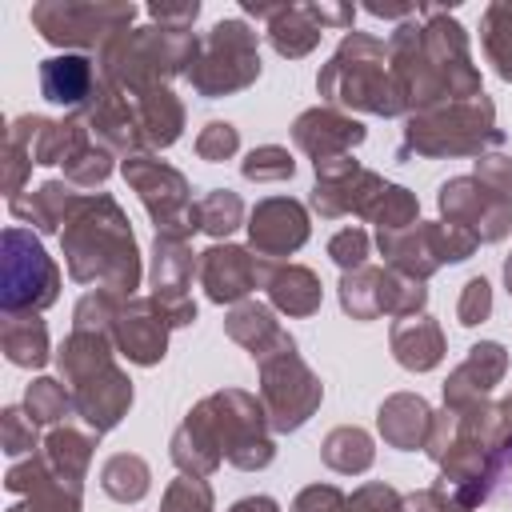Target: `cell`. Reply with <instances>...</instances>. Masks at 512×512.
I'll return each mask as SVG.
<instances>
[{"label":"cell","instance_id":"1","mask_svg":"<svg viewBox=\"0 0 512 512\" xmlns=\"http://www.w3.org/2000/svg\"><path fill=\"white\" fill-rule=\"evenodd\" d=\"M64 264L76 284H96L116 296H132L140 284V252L120 204L104 192H84L80 208L68 216L64 232Z\"/></svg>","mask_w":512,"mask_h":512},{"label":"cell","instance_id":"2","mask_svg":"<svg viewBox=\"0 0 512 512\" xmlns=\"http://www.w3.org/2000/svg\"><path fill=\"white\" fill-rule=\"evenodd\" d=\"M200 52V36L192 28H128L120 36H112L100 48V80L136 96L148 88H168L172 76L188 72L196 64Z\"/></svg>","mask_w":512,"mask_h":512},{"label":"cell","instance_id":"3","mask_svg":"<svg viewBox=\"0 0 512 512\" xmlns=\"http://www.w3.org/2000/svg\"><path fill=\"white\" fill-rule=\"evenodd\" d=\"M316 88L328 100V108H356L372 116L408 112L388 68V44L368 32H348L340 40L332 60L320 68Z\"/></svg>","mask_w":512,"mask_h":512},{"label":"cell","instance_id":"4","mask_svg":"<svg viewBox=\"0 0 512 512\" xmlns=\"http://www.w3.org/2000/svg\"><path fill=\"white\" fill-rule=\"evenodd\" d=\"M492 144H504V132L496 128L492 100L480 92L472 100L412 112L404 120L400 156H484V148Z\"/></svg>","mask_w":512,"mask_h":512},{"label":"cell","instance_id":"5","mask_svg":"<svg viewBox=\"0 0 512 512\" xmlns=\"http://www.w3.org/2000/svg\"><path fill=\"white\" fill-rule=\"evenodd\" d=\"M192 416L208 428V436L216 440V448L228 464H236L244 472L272 464L276 444L268 436V412L256 396H248L240 388H224V392L204 396L192 408Z\"/></svg>","mask_w":512,"mask_h":512},{"label":"cell","instance_id":"6","mask_svg":"<svg viewBox=\"0 0 512 512\" xmlns=\"http://www.w3.org/2000/svg\"><path fill=\"white\" fill-rule=\"evenodd\" d=\"M256 364H260V404L268 412V428L272 432H296L320 408V396H324L320 376L300 360L296 340L288 332Z\"/></svg>","mask_w":512,"mask_h":512},{"label":"cell","instance_id":"7","mask_svg":"<svg viewBox=\"0 0 512 512\" xmlns=\"http://www.w3.org/2000/svg\"><path fill=\"white\" fill-rule=\"evenodd\" d=\"M256 76H260V44L244 20H220L212 24V32L200 36L196 64L188 68V80L200 96L216 100V96L240 92Z\"/></svg>","mask_w":512,"mask_h":512},{"label":"cell","instance_id":"8","mask_svg":"<svg viewBox=\"0 0 512 512\" xmlns=\"http://www.w3.org/2000/svg\"><path fill=\"white\" fill-rule=\"evenodd\" d=\"M136 4L128 0H40L32 4V24L48 44L60 48H104L112 36L128 32Z\"/></svg>","mask_w":512,"mask_h":512},{"label":"cell","instance_id":"9","mask_svg":"<svg viewBox=\"0 0 512 512\" xmlns=\"http://www.w3.org/2000/svg\"><path fill=\"white\" fill-rule=\"evenodd\" d=\"M60 296V268L40 248V240L24 228H4V284L0 308L4 316L40 312Z\"/></svg>","mask_w":512,"mask_h":512},{"label":"cell","instance_id":"10","mask_svg":"<svg viewBox=\"0 0 512 512\" xmlns=\"http://www.w3.org/2000/svg\"><path fill=\"white\" fill-rule=\"evenodd\" d=\"M124 180L140 192V200H144V208L156 224V236L188 240L200 228L188 180L172 164H164L148 152H136V156H124Z\"/></svg>","mask_w":512,"mask_h":512},{"label":"cell","instance_id":"11","mask_svg":"<svg viewBox=\"0 0 512 512\" xmlns=\"http://www.w3.org/2000/svg\"><path fill=\"white\" fill-rule=\"evenodd\" d=\"M476 248H480V240L468 228L448 224V220H436V224L416 220L404 232H380V252L388 256V268H396L412 280H428L440 264L468 260Z\"/></svg>","mask_w":512,"mask_h":512},{"label":"cell","instance_id":"12","mask_svg":"<svg viewBox=\"0 0 512 512\" xmlns=\"http://www.w3.org/2000/svg\"><path fill=\"white\" fill-rule=\"evenodd\" d=\"M416 16H424V24H420V44H424V52H428L436 76L444 80L448 100L456 104V100L480 96V72H476V64H472L468 36H464L460 20H456L448 8H440V4H420Z\"/></svg>","mask_w":512,"mask_h":512},{"label":"cell","instance_id":"13","mask_svg":"<svg viewBox=\"0 0 512 512\" xmlns=\"http://www.w3.org/2000/svg\"><path fill=\"white\" fill-rule=\"evenodd\" d=\"M440 212L448 224L468 228L480 244L504 240L512 232V204L500 200L496 192H488L476 176H452L448 184H440Z\"/></svg>","mask_w":512,"mask_h":512},{"label":"cell","instance_id":"14","mask_svg":"<svg viewBox=\"0 0 512 512\" xmlns=\"http://www.w3.org/2000/svg\"><path fill=\"white\" fill-rule=\"evenodd\" d=\"M268 264L264 256H252L240 244H212L208 252H200V284L208 292L212 304H244V296L252 288H264L268 280Z\"/></svg>","mask_w":512,"mask_h":512},{"label":"cell","instance_id":"15","mask_svg":"<svg viewBox=\"0 0 512 512\" xmlns=\"http://www.w3.org/2000/svg\"><path fill=\"white\" fill-rule=\"evenodd\" d=\"M384 180L368 168H360L352 156L316 164V188H312V208L320 216H348V212H368V204L380 196Z\"/></svg>","mask_w":512,"mask_h":512},{"label":"cell","instance_id":"16","mask_svg":"<svg viewBox=\"0 0 512 512\" xmlns=\"http://www.w3.org/2000/svg\"><path fill=\"white\" fill-rule=\"evenodd\" d=\"M168 316L156 304V296H128L120 304V316L112 324V344L132 364H160L168 348Z\"/></svg>","mask_w":512,"mask_h":512},{"label":"cell","instance_id":"17","mask_svg":"<svg viewBox=\"0 0 512 512\" xmlns=\"http://www.w3.org/2000/svg\"><path fill=\"white\" fill-rule=\"evenodd\" d=\"M84 116H88V132L96 136V144L104 152L136 156L144 148V128H140V116H136V100L128 92L100 80V92L92 96Z\"/></svg>","mask_w":512,"mask_h":512},{"label":"cell","instance_id":"18","mask_svg":"<svg viewBox=\"0 0 512 512\" xmlns=\"http://www.w3.org/2000/svg\"><path fill=\"white\" fill-rule=\"evenodd\" d=\"M248 240H252V252L264 256V260H280V256L296 252L308 240V212H304V204H296L288 196L260 200L252 208V216H248Z\"/></svg>","mask_w":512,"mask_h":512},{"label":"cell","instance_id":"19","mask_svg":"<svg viewBox=\"0 0 512 512\" xmlns=\"http://www.w3.org/2000/svg\"><path fill=\"white\" fill-rule=\"evenodd\" d=\"M292 140L300 152L312 156V164H328V160L352 156V148L364 140V124L344 116L340 108H308L296 116Z\"/></svg>","mask_w":512,"mask_h":512},{"label":"cell","instance_id":"20","mask_svg":"<svg viewBox=\"0 0 512 512\" xmlns=\"http://www.w3.org/2000/svg\"><path fill=\"white\" fill-rule=\"evenodd\" d=\"M8 492H24L20 504L8 512H80V484L60 480L44 456H28L24 464H12L4 476Z\"/></svg>","mask_w":512,"mask_h":512},{"label":"cell","instance_id":"21","mask_svg":"<svg viewBox=\"0 0 512 512\" xmlns=\"http://www.w3.org/2000/svg\"><path fill=\"white\" fill-rule=\"evenodd\" d=\"M12 144L28 152L32 164H68L88 148V128L76 120H48V116H20L8 132Z\"/></svg>","mask_w":512,"mask_h":512},{"label":"cell","instance_id":"22","mask_svg":"<svg viewBox=\"0 0 512 512\" xmlns=\"http://www.w3.org/2000/svg\"><path fill=\"white\" fill-rule=\"evenodd\" d=\"M72 400H76V416H84V424L100 436V432H112L124 420V412L132 404V380L116 364H108L104 372L80 380L72 388Z\"/></svg>","mask_w":512,"mask_h":512},{"label":"cell","instance_id":"23","mask_svg":"<svg viewBox=\"0 0 512 512\" xmlns=\"http://www.w3.org/2000/svg\"><path fill=\"white\" fill-rule=\"evenodd\" d=\"M504 372H508V352H504V344H496V340L472 344L468 356H464V364H460V368L448 376V384H444V404H448V408H464V404L488 400V392L504 380Z\"/></svg>","mask_w":512,"mask_h":512},{"label":"cell","instance_id":"24","mask_svg":"<svg viewBox=\"0 0 512 512\" xmlns=\"http://www.w3.org/2000/svg\"><path fill=\"white\" fill-rule=\"evenodd\" d=\"M40 92H44V100H52L60 108L84 112L92 104V96L100 92V68L88 56H76V52L48 56L40 64Z\"/></svg>","mask_w":512,"mask_h":512},{"label":"cell","instance_id":"25","mask_svg":"<svg viewBox=\"0 0 512 512\" xmlns=\"http://www.w3.org/2000/svg\"><path fill=\"white\" fill-rule=\"evenodd\" d=\"M244 12L256 20H268V40L288 60H300L320 44L324 28L312 20L308 4H244Z\"/></svg>","mask_w":512,"mask_h":512},{"label":"cell","instance_id":"26","mask_svg":"<svg viewBox=\"0 0 512 512\" xmlns=\"http://www.w3.org/2000/svg\"><path fill=\"white\" fill-rule=\"evenodd\" d=\"M380 436L384 444L400 448V452H412V448H424L428 444V428H432V408L424 396H412V392H396L380 404Z\"/></svg>","mask_w":512,"mask_h":512},{"label":"cell","instance_id":"27","mask_svg":"<svg viewBox=\"0 0 512 512\" xmlns=\"http://www.w3.org/2000/svg\"><path fill=\"white\" fill-rule=\"evenodd\" d=\"M392 356L408 372H428L444 356V332L432 316H400L392 324Z\"/></svg>","mask_w":512,"mask_h":512},{"label":"cell","instance_id":"28","mask_svg":"<svg viewBox=\"0 0 512 512\" xmlns=\"http://www.w3.org/2000/svg\"><path fill=\"white\" fill-rule=\"evenodd\" d=\"M80 200H84V192H76L68 180H48L32 196H12L8 208H12V216L36 224L40 232H60V224H68V216L80 208Z\"/></svg>","mask_w":512,"mask_h":512},{"label":"cell","instance_id":"29","mask_svg":"<svg viewBox=\"0 0 512 512\" xmlns=\"http://www.w3.org/2000/svg\"><path fill=\"white\" fill-rule=\"evenodd\" d=\"M268 300L288 316H312L320 308V280L304 264H268Z\"/></svg>","mask_w":512,"mask_h":512},{"label":"cell","instance_id":"30","mask_svg":"<svg viewBox=\"0 0 512 512\" xmlns=\"http://www.w3.org/2000/svg\"><path fill=\"white\" fill-rule=\"evenodd\" d=\"M136 116H140V128H144V144L152 148H168L180 140L184 132V104L168 92V88H148V92H136Z\"/></svg>","mask_w":512,"mask_h":512},{"label":"cell","instance_id":"31","mask_svg":"<svg viewBox=\"0 0 512 512\" xmlns=\"http://www.w3.org/2000/svg\"><path fill=\"white\" fill-rule=\"evenodd\" d=\"M196 268H200V260H192L184 240H176V236L152 240V296H160V300L188 296V280Z\"/></svg>","mask_w":512,"mask_h":512},{"label":"cell","instance_id":"32","mask_svg":"<svg viewBox=\"0 0 512 512\" xmlns=\"http://www.w3.org/2000/svg\"><path fill=\"white\" fill-rule=\"evenodd\" d=\"M56 364H60V376L76 388L80 380H88V376H96V372H104L112 364V336L72 328V336L56 352Z\"/></svg>","mask_w":512,"mask_h":512},{"label":"cell","instance_id":"33","mask_svg":"<svg viewBox=\"0 0 512 512\" xmlns=\"http://www.w3.org/2000/svg\"><path fill=\"white\" fill-rule=\"evenodd\" d=\"M224 332H228L236 344H244V348L252 352V360L268 356V352L284 340V328L272 320V308H264V304H256V300L236 304V308L228 312V320H224Z\"/></svg>","mask_w":512,"mask_h":512},{"label":"cell","instance_id":"34","mask_svg":"<svg viewBox=\"0 0 512 512\" xmlns=\"http://www.w3.org/2000/svg\"><path fill=\"white\" fill-rule=\"evenodd\" d=\"M0 348L20 368H44L48 364V328L36 312L4 316L0 324Z\"/></svg>","mask_w":512,"mask_h":512},{"label":"cell","instance_id":"35","mask_svg":"<svg viewBox=\"0 0 512 512\" xmlns=\"http://www.w3.org/2000/svg\"><path fill=\"white\" fill-rule=\"evenodd\" d=\"M172 460H176V468L184 472V476H212L216 468H220V448H216V440L208 436V428L188 412L184 416V424L172 432Z\"/></svg>","mask_w":512,"mask_h":512},{"label":"cell","instance_id":"36","mask_svg":"<svg viewBox=\"0 0 512 512\" xmlns=\"http://www.w3.org/2000/svg\"><path fill=\"white\" fill-rule=\"evenodd\" d=\"M324 464L332 472H344V476H356V472H368L372 460H376V448H372V436L356 424H344V428H332L324 436V448H320Z\"/></svg>","mask_w":512,"mask_h":512},{"label":"cell","instance_id":"37","mask_svg":"<svg viewBox=\"0 0 512 512\" xmlns=\"http://www.w3.org/2000/svg\"><path fill=\"white\" fill-rule=\"evenodd\" d=\"M92 448H96L92 436H84V432H76V428H56V432L44 440V460H48V468H52L60 480L80 484V476L88 472Z\"/></svg>","mask_w":512,"mask_h":512},{"label":"cell","instance_id":"38","mask_svg":"<svg viewBox=\"0 0 512 512\" xmlns=\"http://www.w3.org/2000/svg\"><path fill=\"white\" fill-rule=\"evenodd\" d=\"M148 480H152L148 464H144L140 456H132V452H116V456H108L104 468H100V488H104L112 500H120V504L144 500V496H148Z\"/></svg>","mask_w":512,"mask_h":512},{"label":"cell","instance_id":"39","mask_svg":"<svg viewBox=\"0 0 512 512\" xmlns=\"http://www.w3.org/2000/svg\"><path fill=\"white\" fill-rule=\"evenodd\" d=\"M480 44L500 80H512V0H496L480 16Z\"/></svg>","mask_w":512,"mask_h":512},{"label":"cell","instance_id":"40","mask_svg":"<svg viewBox=\"0 0 512 512\" xmlns=\"http://www.w3.org/2000/svg\"><path fill=\"white\" fill-rule=\"evenodd\" d=\"M380 276H384V268H372V264L352 268V272L340 276V308L352 320L384 316V308H380Z\"/></svg>","mask_w":512,"mask_h":512},{"label":"cell","instance_id":"41","mask_svg":"<svg viewBox=\"0 0 512 512\" xmlns=\"http://www.w3.org/2000/svg\"><path fill=\"white\" fill-rule=\"evenodd\" d=\"M416 212H420V204H416V196H412L408 188H400V184H384L380 196L368 204L364 216H368L380 232H404V228L416 224Z\"/></svg>","mask_w":512,"mask_h":512},{"label":"cell","instance_id":"42","mask_svg":"<svg viewBox=\"0 0 512 512\" xmlns=\"http://www.w3.org/2000/svg\"><path fill=\"white\" fill-rule=\"evenodd\" d=\"M424 300H428L424 280H412V276H404L396 268H384V276H380V308H384V316H396V320L400 316H420Z\"/></svg>","mask_w":512,"mask_h":512},{"label":"cell","instance_id":"43","mask_svg":"<svg viewBox=\"0 0 512 512\" xmlns=\"http://www.w3.org/2000/svg\"><path fill=\"white\" fill-rule=\"evenodd\" d=\"M196 220H200V232L220 240V236H228V232H236L244 224V200L236 192H228V188H212L196 204Z\"/></svg>","mask_w":512,"mask_h":512},{"label":"cell","instance_id":"44","mask_svg":"<svg viewBox=\"0 0 512 512\" xmlns=\"http://www.w3.org/2000/svg\"><path fill=\"white\" fill-rule=\"evenodd\" d=\"M24 408H28V416H32L36 424H56V420H64L68 412H76V400H72V392H68L60 380L40 376V380L28 384Z\"/></svg>","mask_w":512,"mask_h":512},{"label":"cell","instance_id":"45","mask_svg":"<svg viewBox=\"0 0 512 512\" xmlns=\"http://www.w3.org/2000/svg\"><path fill=\"white\" fill-rule=\"evenodd\" d=\"M120 304H124V296H116V292H108V288H96V292L80 296L72 320H76V328H84V332H104V336H112V324H116V316H120Z\"/></svg>","mask_w":512,"mask_h":512},{"label":"cell","instance_id":"46","mask_svg":"<svg viewBox=\"0 0 512 512\" xmlns=\"http://www.w3.org/2000/svg\"><path fill=\"white\" fill-rule=\"evenodd\" d=\"M244 180H256V184H272V180H292L296 172V160L288 156V148L280 144H264V148H252L248 160L240 164Z\"/></svg>","mask_w":512,"mask_h":512},{"label":"cell","instance_id":"47","mask_svg":"<svg viewBox=\"0 0 512 512\" xmlns=\"http://www.w3.org/2000/svg\"><path fill=\"white\" fill-rule=\"evenodd\" d=\"M108 172H112V152H104L100 144H88L76 160L64 164V176L72 188H96L108 180Z\"/></svg>","mask_w":512,"mask_h":512},{"label":"cell","instance_id":"48","mask_svg":"<svg viewBox=\"0 0 512 512\" xmlns=\"http://www.w3.org/2000/svg\"><path fill=\"white\" fill-rule=\"evenodd\" d=\"M160 512H212V488L200 476H180L168 484Z\"/></svg>","mask_w":512,"mask_h":512},{"label":"cell","instance_id":"49","mask_svg":"<svg viewBox=\"0 0 512 512\" xmlns=\"http://www.w3.org/2000/svg\"><path fill=\"white\" fill-rule=\"evenodd\" d=\"M0 440L8 456H32L36 448V420L28 416V408H4L0 412Z\"/></svg>","mask_w":512,"mask_h":512},{"label":"cell","instance_id":"50","mask_svg":"<svg viewBox=\"0 0 512 512\" xmlns=\"http://www.w3.org/2000/svg\"><path fill=\"white\" fill-rule=\"evenodd\" d=\"M236 148H240V132H236L228 120H212V124H204L200 136H196V156L208 160V164L228 160Z\"/></svg>","mask_w":512,"mask_h":512},{"label":"cell","instance_id":"51","mask_svg":"<svg viewBox=\"0 0 512 512\" xmlns=\"http://www.w3.org/2000/svg\"><path fill=\"white\" fill-rule=\"evenodd\" d=\"M328 256L344 268V272H352V268H364L368 264V232L364 228H344V232H336L332 240H328Z\"/></svg>","mask_w":512,"mask_h":512},{"label":"cell","instance_id":"52","mask_svg":"<svg viewBox=\"0 0 512 512\" xmlns=\"http://www.w3.org/2000/svg\"><path fill=\"white\" fill-rule=\"evenodd\" d=\"M488 192H496L500 200H508L512 204V160L508 156H500V152H484V156H476V172H472Z\"/></svg>","mask_w":512,"mask_h":512},{"label":"cell","instance_id":"53","mask_svg":"<svg viewBox=\"0 0 512 512\" xmlns=\"http://www.w3.org/2000/svg\"><path fill=\"white\" fill-rule=\"evenodd\" d=\"M488 312H492V288H488V280H484V276H476V280H468V284H464V292H460L456 320H460L464 328H472V324L488 320Z\"/></svg>","mask_w":512,"mask_h":512},{"label":"cell","instance_id":"54","mask_svg":"<svg viewBox=\"0 0 512 512\" xmlns=\"http://www.w3.org/2000/svg\"><path fill=\"white\" fill-rule=\"evenodd\" d=\"M400 504H404V496L392 484H364L352 492L348 512H400Z\"/></svg>","mask_w":512,"mask_h":512},{"label":"cell","instance_id":"55","mask_svg":"<svg viewBox=\"0 0 512 512\" xmlns=\"http://www.w3.org/2000/svg\"><path fill=\"white\" fill-rule=\"evenodd\" d=\"M292 512H348V496L332 484H308L292 500Z\"/></svg>","mask_w":512,"mask_h":512},{"label":"cell","instance_id":"56","mask_svg":"<svg viewBox=\"0 0 512 512\" xmlns=\"http://www.w3.org/2000/svg\"><path fill=\"white\" fill-rule=\"evenodd\" d=\"M148 16L160 28H192L200 16V4L196 0H184V4H160L156 0V4H148Z\"/></svg>","mask_w":512,"mask_h":512},{"label":"cell","instance_id":"57","mask_svg":"<svg viewBox=\"0 0 512 512\" xmlns=\"http://www.w3.org/2000/svg\"><path fill=\"white\" fill-rule=\"evenodd\" d=\"M308 12L320 28H352V16H356L352 4H308Z\"/></svg>","mask_w":512,"mask_h":512},{"label":"cell","instance_id":"58","mask_svg":"<svg viewBox=\"0 0 512 512\" xmlns=\"http://www.w3.org/2000/svg\"><path fill=\"white\" fill-rule=\"evenodd\" d=\"M492 492L512 496V440H504L492 456Z\"/></svg>","mask_w":512,"mask_h":512},{"label":"cell","instance_id":"59","mask_svg":"<svg viewBox=\"0 0 512 512\" xmlns=\"http://www.w3.org/2000/svg\"><path fill=\"white\" fill-rule=\"evenodd\" d=\"M452 504H448V496L440 492V488H424V492H412V496H404V504H400V512H448Z\"/></svg>","mask_w":512,"mask_h":512},{"label":"cell","instance_id":"60","mask_svg":"<svg viewBox=\"0 0 512 512\" xmlns=\"http://www.w3.org/2000/svg\"><path fill=\"white\" fill-rule=\"evenodd\" d=\"M228 512H280V504H276L272 496H244V500H236Z\"/></svg>","mask_w":512,"mask_h":512},{"label":"cell","instance_id":"61","mask_svg":"<svg viewBox=\"0 0 512 512\" xmlns=\"http://www.w3.org/2000/svg\"><path fill=\"white\" fill-rule=\"evenodd\" d=\"M504 284H508V292H512V256L504 260Z\"/></svg>","mask_w":512,"mask_h":512},{"label":"cell","instance_id":"62","mask_svg":"<svg viewBox=\"0 0 512 512\" xmlns=\"http://www.w3.org/2000/svg\"><path fill=\"white\" fill-rule=\"evenodd\" d=\"M448 512H464V508H456V504H452V508H448Z\"/></svg>","mask_w":512,"mask_h":512},{"label":"cell","instance_id":"63","mask_svg":"<svg viewBox=\"0 0 512 512\" xmlns=\"http://www.w3.org/2000/svg\"><path fill=\"white\" fill-rule=\"evenodd\" d=\"M508 408H512V396H508Z\"/></svg>","mask_w":512,"mask_h":512}]
</instances>
